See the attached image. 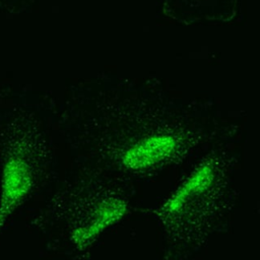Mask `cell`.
I'll return each mask as SVG.
<instances>
[{"instance_id": "6da1fadb", "label": "cell", "mask_w": 260, "mask_h": 260, "mask_svg": "<svg viewBox=\"0 0 260 260\" xmlns=\"http://www.w3.org/2000/svg\"><path fill=\"white\" fill-rule=\"evenodd\" d=\"M0 202V230L18 202L29 190L31 178L27 165L19 158H10L3 170Z\"/></svg>"}, {"instance_id": "7a4b0ae2", "label": "cell", "mask_w": 260, "mask_h": 260, "mask_svg": "<svg viewBox=\"0 0 260 260\" xmlns=\"http://www.w3.org/2000/svg\"><path fill=\"white\" fill-rule=\"evenodd\" d=\"M177 147V140L170 134H156L144 138L123 155L124 164L130 169H143L168 157Z\"/></svg>"}, {"instance_id": "3957f363", "label": "cell", "mask_w": 260, "mask_h": 260, "mask_svg": "<svg viewBox=\"0 0 260 260\" xmlns=\"http://www.w3.org/2000/svg\"><path fill=\"white\" fill-rule=\"evenodd\" d=\"M126 210L125 203L120 199H108L103 201L95 209L90 220L75 231L73 239L77 245H86L96 237L104 229L117 221Z\"/></svg>"}, {"instance_id": "277c9868", "label": "cell", "mask_w": 260, "mask_h": 260, "mask_svg": "<svg viewBox=\"0 0 260 260\" xmlns=\"http://www.w3.org/2000/svg\"><path fill=\"white\" fill-rule=\"evenodd\" d=\"M214 178L213 168L206 164L198 168L177 190L172 198L166 203L165 209L169 212H174L180 209L186 201L191 199L194 195H197L210 186Z\"/></svg>"}]
</instances>
